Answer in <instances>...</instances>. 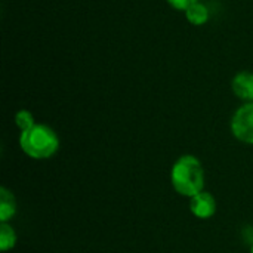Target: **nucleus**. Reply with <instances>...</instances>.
Segmentation results:
<instances>
[{
	"mask_svg": "<svg viewBox=\"0 0 253 253\" xmlns=\"http://www.w3.org/2000/svg\"><path fill=\"white\" fill-rule=\"evenodd\" d=\"M16 245V233L15 230L7 224L1 222L0 224V249L1 252H7Z\"/></svg>",
	"mask_w": 253,
	"mask_h": 253,
	"instance_id": "nucleus-8",
	"label": "nucleus"
},
{
	"mask_svg": "<svg viewBox=\"0 0 253 253\" xmlns=\"http://www.w3.org/2000/svg\"><path fill=\"white\" fill-rule=\"evenodd\" d=\"M233 135L245 142L253 145V102L242 105L231 119Z\"/></svg>",
	"mask_w": 253,
	"mask_h": 253,
	"instance_id": "nucleus-3",
	"label": "nucleus"
},
{
	"mask_svg": "<svg viewBox=\"0 0 253 253\" xmlns=\"http://www.w3.org/2000/svg\"><path fill=\"white\" fill-rule=\"evenodd\" d=\"M15 123H16V126H18V129L21 132H25V130L31 129L36 125L33 114L30 111H27V110H19L15 114Z\"/></svg>",
	"mask_w": 253,
	"mask_h": 253,
	"instance_id": "nucleus-9",
	"label": "nucleus"
},
{
	"mask_svg": "<svg viewBox=\"0 0 253 253\" xmlns=\"http://www.w3.org/2000/svg\"><path fill=\"white\" fill-rule=\"evenodd\" d=\"M21 150L31 159H50L59 148V138L56 132L42 123H36L31 129L19 135Z\"/></svg>",
	"mask_w": 253,
	"mask_h": 253,
	"instance_id": "nucleus-2",
	"label": "nucleus"
},
{
	"mask_svg": "<svg viewBox=\"0 0 253 253\" xmlns=\"http://www.w3.org/2000/svg\"><path fill=\"white\" fill-rule=\"evenodd\" d=\"M190 211L200 219H209L216 212V200L211 193L202 191L190 199Z\"/></svg>",
	"mask_w": 253,
	"mask_h": 253,
	"instance_id": "nucleus-4",
	"label": "nucleus"
},
{
	"mask_svg": "<svg viewBox=\"0 0 253 253\" xmlns=\"http://www.w3.org/2000/svg\"><path fill=\"white\" fill-rule=\"evenodd\" d=\"M185 16L193 25H203L209 19V9L203 3L197 1L185 10Z\"/></svg>",
	"mask_w": 253,
	"mask_h": 253,
	"instance_id": "nucleus-7",
	"label": "nucleus"
},
{
	"mask_svg": "<svg viewBox=\"0 0 253 253\" xmlns=\"http://www.w3.org/2000/svg\"><path fill=\"white\" fill-rule=\"evenodd\" d=\"M16 213V200L6 187L0 188V222H7Z\"/></svg>",
	"mask_w": 253,
	"mask_h": 253,
	"instance_id": "nucleus-6",
	"label": "nucleus"
},
{
	"mask_svg": "<svg viewBox=\"0 0 253 253\" xmlns=\"http://www.w3.org/2000/svg\"><path fill=\"white\" fill-rule=\"evenodd\" d=\"M233 92L237 98L253 102V74L249 71H242L233 79Z\"/></svg>",
	"mask_w": 253,
	"mask_h": 253,
	"instance_id": "nucleus-5",
	"label": "nucleus"
},
{
	"mask_svg": "<svg viewBox=\"0 0 253 253\" xmlns=\"http://www.w3.org/2000/svg\"><path fill=\"white\" fill-rule=\"evenodd\" d=\"M199 0H168V3L173 7V9H176V10H182V12H185L190 6H193L194 3H197Z\"/></svg>",
	"mask_w": 253,
	"mask_h": 253,
	"instance_id": "nucleus-10",
	"label": "nucleus"
},
{
	"mask_svg": "<svg viewBox=\"0 0 253 253\" xmlns=\"http://www.w3.org/2000/svg\"><path fill=\"white\" fill-rule=\"evenodd\" d=\"M170 182L175 191L184 197H194L203 191L205 170L196 156L185 154L179 157L170 170Z\"/></svg>",
	"mask_w": 253,
	"mask_h": 253,
	"instance_id": "nucleus-1",
	"label": "nucleus"
},
{
	"mask_svg": "<svg viewBox=\"0 0 253 253\" xmlns=\"http://www.w3.org/2000/svg\"><path fill=\"white\" fill-rule=\"evenodd\" d=\"M251 253H253V245H252V249H251Z\"/></svg>",
	"mask_w": 253,
	"mask_h": 253,
	"instance_id": "nucleus-11",
	"label": "nucleus"
}]
</instances>
